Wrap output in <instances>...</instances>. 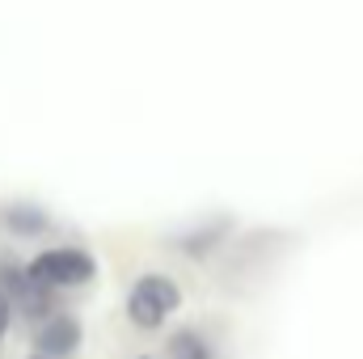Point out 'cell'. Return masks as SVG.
I'll list each match as a JSON object with an SVG mask.
<instances>
[{"label": "cell", "instance_id": "1", "mask_svg": "<svg viewBox=\"0 0 363 359\" xmlns=\"http://www.w3.org/2000/svg\"><path fill=\"white\" fill-rule=\"evenodd\" d=\"M34 283H43L47 292H77V287H89L97 279V258L81 245H51V250H38L30 263Z\"/></svg>", "mask_w": 363, "mask_h": 359}, {"label": "cell", "instance_id": "2", "mask_svg": "<svg viewBox=\"0 0 363 359\" xmlns=\"http://www.w3.org/2000/svg\"><path fill=\"white\" fill-rule=\"evenodd\" d=\"M178 309H182L178 279H169L161 270H148L127 287V321L135 330H161Z\"/></svg>", "mask_w": 363, "mask_h": 359}, {"label": "cell", "instance_id": "3", "mask_svg": "<svg viewBox=\"0 0 363 359\" xmlns=\"http://www.w3.org/2000/svg\"><path fill=\"white\" fill-rule=\"evenodd\" d=\"M0 296L9 300V309L26 321H47L51 313H60L55 292H47L43 283H34V275L26 263H17L13 254H0Z\"/></svg>", "mask_w": 363, "mask_h": 359}, {"label": "cell", "instance_id": "4", "mask_svg": "<svg viewBox=\"0 0 363 359\" xmlns=\"http://www.w3.org/2000/svg\"><path fill=\"white\" fill-rule=\"evenodd\" d=\"M81 343H85V326H81L77 313L60 309V313H51L47 321L34 326V347H38L43 359H72L81 351Z\"/></svg>", "mask_w": 363, "mask_h": 359}, {"label": "cell", "instance_id": "5", "mask_svg": "<svg viewBox=\"0 0 363 359\" xmlns=\"http://www.w3.org/2000/svg\"><path fill=\"white\" fill-rule=\"evenodd\" d=\"M0 220H4V228L13 237H43L51 228V216L43 207H34V203H9L0 211Z\"/></svg>", "mask_w": 363, "mask_h": 359}, {"label": "cell", "instance_id": "6", "mask_svg": "<svg viewBox=\"0 0 363 359\" xmlns=\"http://www.w3.org/2000/svg\"><path fill=\"white\" fill-rule=\"evenodd\" d=\"M165 359H220V351H216V343L199 326H186V330H174L169 334Z\"/></svg>", "mask_w": 363, "mask_h": 359}, {"label": "cell", "instance_id": "7", "mask_svg": "<svg viewBox=\"0 0 363 359\" xmlns=\"http://www.w3.org/2000/svg\"><path fill=\"white\" fill-rule=\"evenodd\" d=\"M224 233H228V224L220 220L216 228H194V233H186V237H178L174 245H178L182 254H186V258H207V254H211V250H216V245L224 241Z\"/></svg>", "mask_w": 363, "mask_h": 359}, {"label": "cell", "instance_id": "8", "mask_svg": "<svg viewBox=\"0 0 363 359\" xmlns=\"http://www.w3.org/2000/svg\"><path fill=\"white\" fill-rule=\"evenodd\" d=\"M9 326H13V309H9V300L0 296V338L9 334Z\"/></svg>", "mask_w": 363, "mask_h": 359}, {"label": "cell", "instance_id": "9", "mask_svg": "<svg viewBox=\"0 0 363 359\" xmlns=\"http://www.w3.org/2000/svg\"><path fill=\"white\" fill-rule=\"evenodd\" d=\"M140 359H148V355H140Z\"/></svg>", "mask_w": 363, "mask_h": 359}, {"label": "cell", "instance_id": "10", "mask_svg": "<svg viewBox=\"0 0 363 359\" xmlns=\"http://www.w3.org/2000/svg\"><path fill=\"white\" fill-rule=\"evenodd\" d=\"M34 359H43V355H34Z\"/></svg>", "mask_w": 363, "mask_h": 359}]
</instances>
